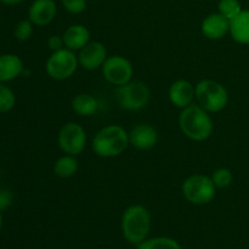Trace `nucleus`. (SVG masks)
<instances>
[{"instance_id":"nucleus-1","label":"nucleus","mask_w":249,"mask_h":249,"mask_svg":"<svg viewBox=\"0 0 249 249\" xmlns=\"http://www.w3.org/2000/svg\"><path fill=\"white\" fill-rule=\"evenodd\" d=\"M179 126L186 138L197 142H202L211 138L214 130L211 113L202 108L198 104H192L186 108L181 109L179 116Z\"/></svg>"},{"instance_id":"nucleus-2","label":"nucleus","mask_w":249,"mask_h":249,"mask_svg":"<svg viewBox=\"0 0 249 249\" xmlns=\"http://www.w3.org/2000/svg\"><path fill=\"white\" fill-rule=\"evenodd\" d=\"M129 145V133L117 124H111L97 131L91 142L94 153L101 158L121 156L125 152Z\"/></svg>"},{"instance_id":"nucleus-3","label":"nucleus","mask_w":249,"mask_h":249,"mask_svg":"<svg viewBox=\"0 0 249 249\" xmlns=\"http://www.w3.org/2000/svg\"><path fill=\"white\" fill-rule=\"evenodd\" d=\"M151 230V214L141 204H133L122 215V233L131 245L139 246L147 240Z\"/></svg>"},{"instance_id":"nucleus-4","label":"nucleus","mask_w":249,"mask_h":249,"mask_svg":"<svg viewBox=\"0 0 249 249\" xmlns=\"http://www.w3.org/2000/svg\"><path fill=\"white\" fill-rule=\"evenodd\" d=\"M196 100L207 112L218 113L228 106L229 92L220 83L203 79L196 84Z\"/></svg>"},{"instance_id":"nucleus-5","label":"nucleus","mask_w":249,"mask_h":249,"mask_svg":"<svg viewBox=\"0 0 249 249\" xmlns=\"http://www.w3.org/2000/svg\"><path fill=\"white\" fill-rule=\"evenodd\" d=\"M185 198L196 206H204L215 198L216 187L211 177L203 174L190 175L181 186Z\"/></svg>"},{"instance_id":"nucleus-6","label":"nucleus","mask_w":249,"mask_h":249,"mask_svg":"<svg viewBox=\"0 0 249 249\" xmlns=\"http://www.w3.org/2000/svg\"><path fill=\"white\" fill-rule=\"evenodd\" d=\"M116 99L119 106L125 111H140L150 102L151 90L146 83L130 80L117 88Z\"/></svg>"},{"instance_id":"nucleus-7","label":"nucleus","mask_w":249,"mask_h":249,"mask_svg":"<svg viewBox=\"0 0 249 249\" xmlns=\"http://www.w3.org/2000/svg\"><path fill=\"white\" fill-rule=\"evenodd\" d=\"M79 66L78 55L75 51L63 48L61 50L53 51L49 56L45 65V71L51 79L66 80L72 77Z\"/></svg>"},{"instance_id":"nucleus-8","label":"nucleus","mask_w":249,"mask_h":249,"mask_svg":"<svg viewBox=\"0 0 249 249\" xmlns=\"http://www.w3.org/2000/svg\"><path fill=\"white\" fill-rule=\"evenodd\" d=\"M87 133L80 124L70 122L61 126L57 142L65 155L79 156L87 147Z\"/></svg>"},{"instance_id":"nucleus-9","label":"nucleus","mask_w":249,"mask_h":249,"mask_svg":"<svg viewBox=\"0 0 249 249\" xmlns=\"http://www.w3.org/2000/svg\"><path fill=\"white\" fill-rule=\"evenodd\" d=\"M101 70L105 79L117 87L129 83L134 75V67L131 62L121 55L108 56Z\"/></svg>"},{"instance_id":"nucleus-10","label":"nucleus","mask_w":249,"mask_h":249,"mask_svg":"<svg viewBox=\"0 0 249 249\" xmlns=\"http://www.w3.org/2000/svg\"><path fill=\"white\" fill-rule=\"evenodd\" d=\"M107 57V49L101 41H90L78 53L79 66L87 71L101 68Z\"/></svg>"},{"instance_id":"nucleus-11","label":"nucleus","mask_w":249,"mask_h":249,"mask_svg":"<svg viewBox=\"0 0 249 249\" xmlns=\"http://www.w3.org/2000/svg\"><path fill=\"white\" fill-rule=\"evenodd\" d=\"M168 96L173 106L184 109L196 100V85L186 79H178L169 87Z\"/></svg>"},{"instance_id":"nucleus-12","label":"nucleus","mask_w":249,"mask_h":249,"mask_svg":"<svg viewBox=\"0 0 249 249\" xmlns=\"http://www.w3.org/2000/svg\"><path fill=\"white\" fill-rule=\"evenodd\" d=\"M57 15L55 0H34L28 9V19L38 27L50 24Z\"/></svg>"},{"instance_id":"nucleus-13","label":"nucleus","mask_w":249,"mask_h":249,"mask_svg":"<svg viewBox=\"0 0 249 249\" xmlns=\"http://www.w3.org/2000/svg\"><path fill=\"white\" fill-rule=\"evenodd\" d=\"M201 31L206 38L211 40H219L230 33V19L220 12H213L204 17L201 24Z\"/></svg>"},{"instance_id":"nucleus-14","label":"nucleus","mask_w":249,"mask_h":249,"mask_svg":"<svg viewBox=\"0 0 249 249\" xmlns=\"http://www.w3.org/2000/svg\"><path fill=\"white\" fill-rule=\"evenodd\" d=\"M158 141V133L150 124L141 123L134 126L129 133V142L138 150H151Z\"/></svg>"},{"instance_id":"nucleus-15","label":"nucleus","mask_w":249,"mask_h":249,"mask_svg":"<svg viewBox=\"0 0 249 249\" xmlns=\"http://www.w3.org/2000/svg\"><path fill=\"white\" fill-rule=\"evenodd\" d=\"M65 48L72 51H79L90 43V32L83 24H72L62 34Z\"/></svg>"},{"instance_id":"nucleus-16","label":"nucleus","mask_w":249,"mask_h":249,"mask_svg":"<svg viewBox=\"0 0 249 249\" xmlns=\"http://www.w3.org/2000/svg\"><path fill=\"white\" fill-rule=\"evenodd\" d=\"M24 72L21 58L15 53L0 55V83H7L18 78Z\"/></svg>"},{"instance_id":"nucleus-17","label":"nucleus","mask_w":249,"mask_h":249,"mask_svg":"<svg viewBox=\"0 0 249 249\" xmlns=\"http://www.w3.org/2000/svg\"><path fill=\"white\" fill-rule=\"evenodd\" d=\"M230 34L238 44H249V10H242L230 21Z\"/></svg>"},{"instance_id":"nucleus-18","label":"nucleus","mask_w":249,"mask_h":249,"mask_svg":"<svg viewBox=\"0 0 249 249\" xmlns=\"http://www.w3.org/2000/svg\"><path fill=\"white\" fill-rule=\"evenodd\" d=\"M99 108L97 100L92 95L79 94L73 97L72 109L75 114L80 117H90L95 114Z\"/></svg>"},{"instance_id":"nucleus-19","label":"nucleus","mask_w":249,"mask_h":249,"mask_svg":"<svg viewBox=\"0 0 249 249\" xmlns=\"http://www.w3.org/2000/svg\"><path fill=\"white\" fill-rule=\"evenodd\" d=\"M79 168V162L77 160V156L65 155L62 157L57 158L53 163V173L56 177L68 179V178L74 177L75 173Z\"/></svg>"},{"instance_id":"nucleus-20","label":"nucleus","mask_w":249,"mask_h":249,"mask_svg":"<svg viewBox=\"0 0 249 249\" xmlns=\"http://www.w3.org/2000/svg\"><path fill=\"white\" fill-rule=\"evenodd\" d=\"M138 249H182L175 240L169 237L147 238L138 246Z\"/></svg>"},{"instance_id":"nucleus-21","label":"nucleus","mask_w":249,"mask_h":249,"mask_svg":"<svg viewBox=\"0 0 249 249\" xmlns=\"http://www.w3.org/2000/svg\"><path fill=\"white\" fill-rule=\"evenodd\" d=\"M15 105H16L15 92L9 87L4 85V83H0V114L10 112Z\"/></svg>"},{"instance_id":"nucleus-22","label":"nucleus","mask_w":249,"mask_h":249,"mask_svg":"<svg viewBox=\"0 0 249 249\" xmlns=\"http://www.w3.org/2000/svg\"><path fill=\"white\" fill-rule=\"evenodd\" d=\"M242 10L241 2L238 0H220L218 2V12H220L223 16H225L230 21L235 18Z\"/></svg>"},{"instance_id":"nucleus-23","label":"nucleus","mask_w":249,"mask_h":249,"mask_svg":"<svg viewBox=\"0 0 249 249\" xmlns=\"http://www.w3.org/2000/svg\"><path fill=\"white\" fill-rule=\"evenodd\" d=\"M211 178L216 189H226L233 181V174L229 168H218L214 170Z\"/></svg>"},{"instance_id":"nucleus-24","label":"nucleus","mask_w":249,"mask_h":249,"mask_svg":"<svg viewBox=\"0 0 249 249\" xmlns=\"http://www.w3.org/2000/svg\"><path fill=\"white\" fill-rule=\"evenodd\" d=\"M33 26L29 19H22L15 26L14 36L18 41H27L33 34Z\"/></svg>"},{"instance_id":"nucleus-25","label":"nucleus","mask_w":249,"mask_h":249,"mask_svg":"<svg viewBox=\"0 0 249 249\" xmlns=\"http://www.w3.org/2000/svg\"><path fill=\"white\" fill-rule=\"evenodd\" d=\"M66 11L72 15H79L85 11L88 0H61Z\"/></svg>"},{"instance_id":"nucleus-26","label":"nucleus","mask_w":249,"mask_h":249,"mask_svg":"<svg viewBox=\"0 0 249 249\" xmlns=\"http://www.w3.org/2000/svg\"><path fill=\"white\" fill-rule=\"evenodd\" d=\"M14 203V194L9 189H0V212L9 209Z\"/></svg>"},{"instance_id":"nucleus-27","label":"nucleus","mask_w":249,"mask_h":249,"mask_svg":"<svg viewBox=\"0 0 249 249\" xmlns=\"http://www.w3.org/2000/svg\"><path fill=\"white\" fill-rule=\"evenodd\" d=\"M48 48L50 49L51 51H57L61 50V49L65 48V41H63L62 36H51L50 38L48 39Z\"/></svg>"},{"instance_id":"nucleus-28","label":"nucleus","mask_w":249,"mask_h":249,"mask_svg":"<svg viewBox=\"0 0 249 249\" xmlns=\"http://www.w3.org/2000/svg\"><path fill=\"white\" fill-rule=\"evenodd\" d=\"M24 0H0V2L4 5H7V6H14V5H18L21 2H23Z\"/></svg>"},{"instance_id":"nucleus-29","label":"nucleus","mask_w":249,"mask_h":249,"mask_svg":"<svg viewBox=\"0 0 249 249\" xmlns=\"http://www.w3.org/2000/svg\"><path fill=\"white\" fill-rule=\"evenodd\" d=\"M2 228V212H0V230Z\"/></svg>"}]
</instances>
